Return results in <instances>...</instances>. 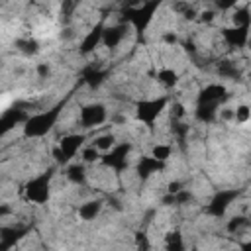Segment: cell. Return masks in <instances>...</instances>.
I'll return each instance as SVG.
<instances>
[{"instance_id": "6da1fadb", "label": "cell", "mask_w": 251, "mask_h": 251, "mask_svg": "<svg viewBox=\"0 0 251 251\" xmlns=\"http://www.w3.org/2000/svg\"><path fill=\"white\" fill-rule=\"evenodd\" d=\"M61 108L63 104H57L49 110H39L37 114L29 116L27 122L24 124V135L25 137H43L47 135L59 122L61 118Z\"/></svg>"}, {"instance_id": "7a4b0ae2", "label": "cell", "mask_w": 251, "mask_h": 251, "mask_svg": "<svg viewBox=\"0 0 251 251\" xmlns=\"http://www.w3.org/2000/svg\"><path fill=\"white\" fill-rule=\"evenodd\" d=\"M53 176H55L53 169H49V171H45V173H41L37 176H31L22 188L24 198L27 202H31V204H47V200L51 196V180H53Z\"/></svg>"}, {"instance_id": "3957f363", "label": "cell", "mask_w": 251, "mask_h": 251, "mask_svg": "<svg viewBox=\"0 0 251 251\" xmlns=\"http://www.w3.org/2000/svg\"><path fill=\"white\" fill-rule=\"evenodd\" d=\"M169 104V98L167 96H161V98H149V100H139L135 104V118L147 126V127H153L155 122L159 120V116L163 114V110L167 108Z\"/></svg>"}, {"instance_id": "277c9868", "label": "cell", "mask_w": 251, "mask_h": 251, "mask_svg": "<svg viewBox=\"0 0 251 251\" xmlns=\"http://www.w3.org/2000/svg\"><path fill=\"white\" fill-rule=\"evenodd\" d=\"M106 120H108L106 106L100 104V102H90V104H84L80 108L78 118H76V124L82 129H92V127H100Z\"/></svg>"}, {"instance_id": "5b68a950", "label": "cell", "mask_w": 251, "mask_h": 251, "mask_svg": "<svg viewBox=\"0 0 251 251\" xmlns=\"http://www.w3.org/2000/svg\"><path fill=\"white\" fill-rule=\"evenodd\" d=\"M133 145L129 141H124V143H118L114 149H110L108 153H102V159H100V165L106 167V169H112L116 173H122L126 167H127V157L131 153Z\"/></svg>"}, {"instance_id": "8992f818", "label": "cell", "mask_w": 251, "mask_h": 251, "mask_svg": "<svg viewBox=\"0 0 251 251\" xmlns=\"http://www.w3.org/2000/svg\"><path fill=\"white\" fill-rule=\"evenodd\" d=\"M237 196H239V190H235V188L220 190V192H216L214 198L210 200L206 212H208L210 216H214V218H222V216L229 210V206L237 200Z\"/></svg>"}, {"instance_id": "52a82bcc", "label": "cell", "mask_w": 251, "mask_h": 251, "mask_svg": "<svg viewBox=\"0 0 251 251\" xmlns=\"http://www.w3.org/2000/svg\"><path fill=\"white\" fill-rule=\"evenodd\" d=\"M249 27L251 25H233V27H222L220 29V35L224 39V45L226 47H231V49H243L249 41Z\"/></svg>"}, {"instance_id": "ba28073f", "label": "cell", "mask_w": 251, "mask_h": 251, "mask_svg": "<svg viewBox=\"0 0 251 251\" xmlns=\"http://www.w3.org/2000/svg\"><path fill=\"white\" fill-rule=\"evenodd\" d=\"M84 139H86V135H84V133H78V131L63 133V137L57 139V145H59V149L63 151L67 165H69V163L75 159V155L84 147Z\"/></svg>"}, {"instance_id": "9c48e42d", "label": "cell", "mask_w": 251, "mask_h": 251, "mask_svg": "<svg viewBox=\"0 0 251 251\" xmlns=\"http://www.w3.org/2000/svg\"><path fill=\"white\" fill-rule=\"evenodd\" d=\"M127 33V24H114V25H104L102 31V45L106 49H116Z\"/></svg>"}, {"instance_id": "30bf717a", "label": "cell", "mask_w": 251, "mask_h": 251, "mask_svg": "<svg viewBox=\"0 0 251 251\" xmlns=\"http://www.w3.org/2000/svg\"><path fill=\"white\" fill-rule=\"evenodd\" d=\"M165 167H167V161H159V159H155L153 155H145V157H139L137 167H135V173L139 175L141 180H145V178H149L151 175L165 171Z\"/></svg>"}, {"instance_id": "8fae6325", "label": "cell", "mask_w": 251, "mask_h": 251, "mask_svg": "<svg viewBox=\"0 0 251 251\" xmlns=\"http://www.w3.org/2000/svg\"><path fill=\"white\" fill-rule=\"evenodd\" d=\"M214 73L220 78L226 80H239L241 78V67L235 59H220L214 63Z\"/></svg>"}, {"instance_id": "7c38bea8", "label": "cell", "mask_w": 251, "mask_h": 251, "mask_svg": "<svg viewBox=\"0 0 251 251\" xmlns=\"http://www.w3.org/2000/svg\"><path fill=\"white\" fill-rule=\"evenodd\" d=\"M102 31H104V25H102V24H96V27H92V29L86 33V37L80 41L78 53H80V55H90V53H94L96 47L102 45Z\"/></svg>"}, {"instance_id": "4fadbf2b", "label": "cell", "mask_w": 251, "mask_h": 251, "mask_svg": "<svg viewBox=\"0 0 251 251\" xmlns=\"http://www.w3.org/2000/svg\"><path fill=\"white\" fill-rule=\"evenodd\" d=\"M102 200H86V202H82L80 206H78V210H76V214H78V218L80 220H84V222H92V220H96L98 216H100V212H102Z\"/></svg>"}, {"instance_id": "5bb4252c", "label": "cell", "mask_w": 251, "mask_h": 251, "mask_svg": "<svg viewBox=\"0 0 251 251\" xmlns=\"http://www.w3.org/2000/svg\"><path fill=\"white\" fill-rule=\"evenodd\" d=\"M65 178L71 182V184H84L86 182V163H71L67 165L65 169Z\"/></svg>"}, {"instance_id": "9a60e30c", "label": "cell", "mask_w": 251, "mask_h": 251, "mask_svg": "<svg viewBox=\"0 0 251 251\" xmlns=\"http://www.w3.org/2000/svg\"><path fill=\"white\" fill-rule=\"evenodd\" d=\"M155 80L163 86V88H167V90H173L178 82H180V75H178V71H175L173 67H165V69H161L159 73H157V76H155Z\"/></svg>"}, {"instance_id": "2e32d148", "label": "cell", "mask_w": 251, "mask_h": 251, "mask_svg": "<svg viewBox=\"0 0 251 251\" xmlns=\"http://www.w3.org/2000/svg\"><path fill=\"white\" fill-rule=\"evenodd\" d=\"M92 145H94V147H98L102 153H108L110 149H114V147L118 145V143H116V133H112V131L100 133V135H96V137H94Z\"/></svg>"}, {"instance_id": "e0dca14e", "label": "cell", "mask_w": 251, "mask_h": 251, "mask_svg": "<svg viewBox=\"0 0 251 251\" xmlns=\"http://www.w3.org/2000/svg\"><path fill=\"white\" fill-rule=\"evenodd\" d=\"M243 229H249V216H245V214H235L226 224V231L227 233H239Z\"/></svg>"}, {"instance_id": "ac0fdd59", "label": "cell", "mask_w": 251, "mask_h": 251, "mask_svg": "<svg viewBox=\"0 0 251 251\" xmlns=\"http://www.w3.org/2000/svg\"><path fill=\"white\" fill-rule=\"evenodd\" d=\"M16 49L25 55H35L39 51V41L35 37H20L16 39Z\"/></svg>"}, {"instance_id": "d6986e66", "label": "cell", "mask_w": 251, "mask_h": 251, "mask_svg": "<svg viewBox=\"0 0 251 251\" xmlns=\"http://www.w3.org/2000/svg\"><path fill=\"white\" fill-rule=\"evenodd\" d=\"M229 20H231V25H251V10L247 6H241V8L235 6Z\"/></svg>"}, {"instance_id": "ffe728a7", "label": "cell", "mask_w": 251, "mask_h": 251, "mask_svg": "<svg viewBox=\"0 0 251 251\" xmlns=\"http://www.w3.org/2000/svg\"><path fill=\"white\" fill-rule=\"evenodd\" d=\"M80 159H82V163H86V165L100 163V159H102V151L90 143V145H86V147L80 149Z\"/></svg>"}, {"instance_id": "44dd1931", "label": "cell", "mask_w": 251, "mask_h": 251, "mask_svg": "<svg viewBox=\"0 0 251 251\" xmlns=\"http://www.w3.org/2000/svg\"><path fill=\"white\" fill-rule=\"evenodd\" d=\"M186 106L180 102V100H175V102H171V106H169V120H173V122H180V120H184L186 118Z\"/></svg>"}, {"instance_id": "7402d4cb", "label": "cell", "mask_w": 251, "mask_h": 251, "mask_svg": "<svg viewBox=\"0 0 251 251\" xmlns=\"http://www.w3.org/2000/svg\"><path fill=\"white\" fill-rule=\"evenodd\" d=\"M151 155L155 159H159V161H169L171 155H173V147L169 143H155L151 147Z\"/></svg>"}, {"instance_id": "603a6c76", "label": "cell", "mask_w": 251, "mask_h": 251, "mask_svg": "<svg viewBox=\"0 0 251 251\" xmlns=\"http://www.w3.org/2000/svg\"><path fill=\"white\" fill-rule=\"evenodd\" d=\"M218 20V10L216 8H204V10H200V14H198V24H204V25H210V24H214Z\"/></svg>"}, {"instance_id": "cb8c5ba5", "label": "cell", "mask_w": 251, "mask_h": 251, "mask_svg": "<svg viewBox=\"0 0 251 251\" xmlns=\"http://www.w3.org/2000/svg\"><path fill=\"white\" fill-rule=\"evenodd\" d=\"M233 112H235V122L237 124H247L251 120V106H247V104L235 106Z\"/></svg>"}, {"instance_id": "d4e9b609", "label": "cell", "mask_w": 251, "mask_h": 251, "mask_svg": "<svg viewBox=\"0 0 251 251\" xmlns=\"http://www.w3.org/2000/svg\"><path fill=\"white\" fill-rule=\"evenodd\" d=\"M165 247H167V249H182L184 243H182V239H180V233H178V231H169V233L165 235Z\"/></svg>"}, {"instance_id": "484cf974", "label": "cell", "mask_w": 251, "mask_h": 251, "mask_svg": "<svg viewBox=\"0 0 251 251\" xmlns=\"http://www.w3.org/2000/svg\"><path fill=\"white\" fill-rule=\"evenodd\" d=\"M163 43L167 45V47H176V45H180V37H178V33L176 31H173V29H169V31H163Z\"/></svg>"}, {"instance_id": "4316f807", "label": "cell", "mask_w": 251, "mask_h": 251, "mask_svg": "<svg viewBox=\"0 0 251 251\" xmlns=\"http://www.w3.org/2000/svg\"><path fill=\"white\" fill-rule=\"evenodd\" d=\"M212 4L218 12H227V10H233L239 4V0H212Z\"/></svg>"}, {"instance_id": "83f0119b", "label": "cell", "mask_w": 251, "mask_h": 251, "mask_svg": "<svg viewBox=\"0 0 251 251\" xmlns=\"http://www.w3.org/2000/svg\"><path fill=\"white\" fill-rule=\"evenodd\" d=\"M35 73L39 78H47L51 75V65L49 63H37L35 65Z\"/></svg>"}, {"instance_id": "f1b7e54d", "label": "cell", "mask_w": 251, "mask_h": 251, "mask_svg": "<svg viewBox=\"0 0 251 251\" xmlns=\"http://www.w3.org/2000/svg\"><path fill=\"white\" fill-rule=\"evenodd\" d=\"M180 188H184V186H182V182H178V180H171V182L167 184V192H171V194L178 192Z\"/></svg>"}, {"instance_id": "f546056e", "label": "cell", "mask_w": 251, "mask_h": 251, "mask_svg": "<svg viewBox=\"0 0 251 251\" xmlns=\"http://www.w3.org/2000/svg\"><path fill=\"white\" fill-rule=\"evenodd\" d=\"M241 247H243V249H251V241H247V243H241Z\"/></svg>"}, {"instance_id": "4dcf8cb0", "label": "cell", "mask_w": 251, "mask_h": 251, "mask_svg": "<svg viewBox=\"0 0 251 251\" xmlns=\"http://www.w3.org/2000/svg\"><path fill=\"white\" fill-rule=\"evenodd\" d=\"M247 47H249V51H251V35H249V41H247Z\"/></svg>"}, {"instance_id": "1f68e13d", "label": "cell", "mask_w": 251, "mask_h": 251, "mask_svg": "<svg viewBox=\"0 0 251 251\" xmlns=\"http://www.w3.org/2000/svg\"><path fill=\"white\" fill-rule=\"evenodd\" d=\"M249 229H251V214H249Z\"/></svg>"}]
</instances>
